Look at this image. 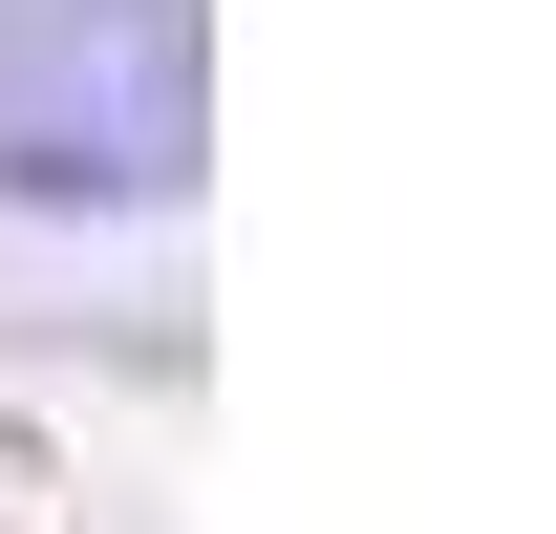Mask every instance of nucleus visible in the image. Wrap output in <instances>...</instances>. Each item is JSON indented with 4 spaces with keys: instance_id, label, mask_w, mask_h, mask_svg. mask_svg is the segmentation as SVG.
Listing matches in <instances>:
<instances>
[{
    "instance_id": "nucleus-1",
    "label": "nucleus",
    "mask_w": 556,
    "mask_h": 534,
    "mask_svg": "<svg viewBox=\"0 0 556 534\" xmlns=\"http://www.w3.org/2000/svg\"><path fill=\"white\" fill-rule=\"evenodd\" d=\"M214 150V0H0V193L150 214Z\"/></svg>"
}]
</instances>
